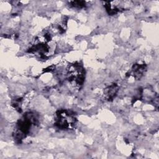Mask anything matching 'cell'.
<instances>
[{
	"label": "cell",
	"instance_id": "6da1fadb",
	"mask_svg": "<svg viewBox=\"0 0 159 159\" xmlns=\"http://www.w3.org/2000/svg\"><path fill=\"white\" fill-rule=\"evenodd\" d=\"M37 123L38 119L34 113H26L17 123V130L14 134V139L20 142L30 133L32 127L36 126Z\"/></svg>",
	"mask_w": 159,
	"mask_h": 159
},
{
	"label": "cell",
	"instance_id": "7a4b0ae2",
	"mask_svg": "<svg viewBox=\"0 0 159 159\" xmlns=\"http://www.w3.org/2000/svg\"><path fill=\"white\" fill-rule=\"evenodd\" d=\"M76 119L74 113L68 110H60L56 114L55 125L60 129H68L74 126Z\"/></svg>",
	"mask_w": 159,
	"mask_h": 159
},
{
	"label": "cell",
	"instance_id": "3957f363",
	"mask_svg": "<svg viewBox=\"0 0 159 159\" xmlns=\"http://www.w3.org/2000/svg\"><path fill=\"white\" fill-rule=\"evenodd\" d=\"M69 81L76 86L82 85L85 76L83 66L79 63H75L69 66L67 73Z\"/></svg>",
	"mask_w": 159,
	"mask_h": 159
},
{
	"label": "cell",
	"instance_id": "277c9868",
	"mask_svg": "<svg viewBox=\"0 0 159 159\" xmlns=\"http://www.w3.org/2000/svg\"><path fill=\"white\" fill-rule=\"evenodd\" d=\"M118 91V86L116 84H113L104 90V94L106 98L108 99H112L116 94L117 92Z\"/></svg>",
	"mask_w": 159,
	"mask_h": 159
},
{
	"label": "cell",
	"instance_id": "5b68a950",
	"mask_svg": "<svg viewBox=\"0 0 159 159\" xmlns=\"http://www.w3.org/2000/svg\"><path fill=\"white\" fill-rule=\"evenodd\" d=\"M145 71V65L144 64H142V65L136 64L134 65L132 70L134 76H135V78L138 79L140 78L142 76L143 73H144Z\"/></svg>",
	"mask_w": 159,
	"mask_h": 159
},
{
	"label": "cell",
	"instance_id": "8992f818",
	"mask_svg": "<svg viewBox=\"0 0 159 159\" xmlns=\"http://www.w3.org/2000/svg\"><path fill=\"white\" fill-rule=\"evenodd\" d=\"M71 6L74 7L81 8L85 6V2L84 1H72L71 2Z\"/></svg>",
	"mask_w": 159,
	"mask_h": 159
}]
</instances>
